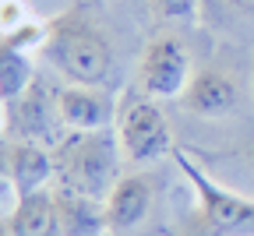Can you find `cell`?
I'll list each match as a JSON object with an SVG mask.
<instances>
[{
	"mask_svg": "<svg viewBox=\"0 0 254 236\" xmlns=\"http://www.w3.org/2000/svg\"><path fill=\"white\" fill-rule=\"evenodd\" d=\"M39 57L67 85H103L113 74V43L88 0H78L67 11L46 21V43Z\"/></svg>",
	"mask_w": 254,
	"mask_h": 236,
	"instance_id": "6da1fadb",
	"label": "cell"
},
{
	"mask_svg": "<svg viewBox=\"0 0 254 236\" xmlns=\"http://www.w3.org/2000/svg\"><path fill=\"white\" fill-rule=\"evenodd\" d=\"M170 159L177 162V170L194 190V208L184 219L180 236H254V197L251 194H240L226 183H219L184 148H173Z\"/></svg>",
	"mask_w": 254,
	"mask_h": 236,
	"instance_id": "7a4b0ae2",
	"label": "cell"
},
{
	"mask_svg": "<svg viewBox=\"0 0 254 236\" xmlns=\"http://www.w3.org/2000/svg\"><path fill=\"white\" fill-rule=\"evenodd\" d=\"M120 141L110 130H64L53 145V187L106 201L120 173Z\"/></svg>",
	"mask_w": 254,
	"mask_h": 236,
	"instance_id": "3957f363",
	"label": "cell"
},
{
	"mask_svg": "<svg viewBox=\"0 0 254 236\" xmlns=\"http://www.w3.org/2000/svg\"><path fill=\"white\" fill-rule=\"evenodd\" d=\"M113 134L120 141V155L131 166H148L155 159L173 155V127L159 106V99L127 88L117 99V120H113Z\"/></svg>",
	"mask_w": 254,
	"mask_h": 236,
	"instance_id": "277c9868",
	"label": "cell"
},
{
	"mask_svg": "<svg viewBox=\"0 0 254 236\" xmlns=\"http://www.w3.org/2000/svg\"><path fill=\"white\" fill-rule=\"evenodd\" d=\"M57 95H60V88L46 74H36V81L4 110V138L7 141H36V145L53 148L64 138V130H67L60 120Z\"/></svg>",
	"mask_w": 254,
	"mask_h": 236,
	"instance_id": "5b68a950",
	"label": "cell"
},
{
	"mask_svg": "<svg viewBox=\"0 0 254 236\" xmlns=\"http://www.w3.org/2000/svg\"><path fill=\"white\" fill-rule=\"evenodd\" d=\"M190 53L180 43V36L173 32H155V36L145 43L138 67H134V88L159 99V103H170V99H180L187 81H190Z\"/></svg>",
	"mask_w": 254,
	"mask_h": 236,
	"instance_id": "8992f818",
	"label": "cell"
},
{
	"mask_svg": "<svg viewBox=\"0 0 254 236\" xmlns=\"http://www.w3.org/2000/svg\"><path fill=\"white\" fill-rule=\"evenodd\" d=\"M240 99H244V81L233 71L230 63H205L190 74L184 95L177 103L190 113V117H201V120H219V117H230L240 110Z\"/></svg>",
	"mask_w": 254,
	"mask_h": 236,
	"instance_id": "52a82bcc",
	"label": "cell"
},
{
	"mask_svg": "<svg viewBox=\"0 0 254 236\" xmlns=\"http://www.w3.org/2000/svg\"><path fill=\"white\" fill-rule=\"evenodd\" d=\"M57 103L67 130H110L117 120V99L103 85H60Z\"/></svg>",
	"mask_w": 254,
	"mask_h": 236,
	"instance_id": "ba28073f",
	"label": "cell"
},
{
	"mask_svg": "<svg viewBox=\"0 0 254 236\" xmlns=\"http://www.w3.org/2000/svg\"><path fill=\"white\" fill-rule=\"evenodd\" d=\"M155 205V187L145 173H124L110 197H106V222L110 233H134L138 226H145L148 212Z\"/></svg>",
	"mask_w": 254,
	"mask_h": 236,
	"instance_id": "9c48e42d",
	"label": "cell"
},
{
	"mask_svg": "<svg viewBox=\"0 0 254 236\" xmlns=\"http://www.w3.org/2000/svg\"><path fill=\"white\" fill-rule=\"evenodd\" d=\"M7 173H11L18 197L50 190L53 187V148L36 145V141H7Z\"/></svg>",
	"mask_w": 254,
	"mask_h": 236,
	"instance_id": "30bf717a",
	"label": "cell"
},
{
	"mask_svg": "<svg viewBox=\"0 0 254 236\" xmlns=\"http://www.w3.org/2000/svg\"><path fill=\"white\" fill-rule=\"evenodd\" d=\"M53 205H57V226L60 236H106V201H95L74 190L53 187Z\"/></svg>",
	"mask_w": 254,
	"mask_h": 236,
	"instance_id": "8fae6325",
	"label": "cell"
},
{
	"mask_svg": "<svg viewBox=\"0 0 254 236\" xmlns=\"http://www.w3.org/2000/svg\"><path fill=\"white\" fill-rule=\"evenodd\" d=\"M198 25L230 43L254 39V0H201Z\"/></svg>",
	"mask_w": 254,
	"mask_h": 236,
	"instance_id": "7c38bea8",
	"label": "cell"
},
{
	"mask_svg": "<svg viewBox=\"0 0 254 236\" xmlns=\"http://www.w3.org/2000/svg\"><path fill=\"white\" fill-rule=\"evenodd\" d=\"M11 236H60L57 226V205H53V187L14 197V208L4 219Z\"/></svg>",
	"mask_w": 254,
	"mask_h": 236,
	"instance_id": "4fadbf2b",
	"label": "cell"
},
{
	"mask_svg": "<svg viewBox=\"0 0 254 236\" xmlns=\"http://www.w3.org/2000/svg\"><path fill=\"white\" fill-rule=\"evenodd\" d=\"M36 74L39 71L32 67V53L0 39V103H4V110L36 81Z\"/></svg>",
	"mask_w": 254,
	"mask_h": 236,
	"instance_id": "5bb4252c",
	"label": "cell"
},
{
	"mask_svg": "<svg viewBox=\"0 0 254 236\" xmlns=\"http://www.w3.org/2000/svg\"><path fill=\"white\" fill-rule=\"evenodd\" d=\"M155 21H198L201 0H148Z\"/></svg>",
	"mask_w": 254,
	"mask_h": 236,
	"instance_id": "9a60e30c",
	"label": "cell"
},
{
	"mask_svg": "<svg viewBox=\"0 0 254 236\" xmlns=\"http://www.w3.org/2000/svg\"><path fill=\"white\" fill-rule=\"evenodd\" d=\"M39 14L28 7V0H0V36H11L21 25L36 21Z\"/></svg>",
	"mask_w": 254,
	"mask_h": 236,
	"instance_id": "2e32d148",
	"label": "cell"
},
{
	"mask_svg": "<svg viewBox=\"0 0 254 236\" xmlns=\"http://www.w3.org/2000/svg\"><path fill=\"white\" fill-rule=\"evenodd\" d=\"M4 197H18V194H14V183H11V173H7V141L0 138V201Z\"/></svg>",
	"mask_w": 254,
	"mask_h": 236,
	"instance_id": "e0dca14e",
	"label": "cell"
},
{
	"mask_svg": "<svg viewBox=\"0 0 254 236\" xmlns=\"http://www.w3.org/2000/svg\"><path fill=\"white\" fill-rule=\"evenodd\" d=\"M240 159H244V162H247V166H251V170H254V138H251V141H244V145H240Z\"/></svg>",
	"mask_w": 254,
	"mask_h": 236,
	"instance_id": "ac0fdd59",
	"label": "cell"
},
{
	"mask_svg": "<svg viewBox=\"0 0 254 236\" xmlns=\"http://www.w3.org/2000/svg\"><path fill=\"white\" fill-rule=\"evenodd\" d=\"M0 138H4V103H0Z\"/></svg>",
	"mask_w": 254,
	"mask_h": 236,
	"instance_id": "d6986e66",
	"label": "cell"
},
{
	"mask_svg": "<svg viewBox=\"0 0 254 236\" xmlns=\"http://www.w3.org/2000/svg\"><path fill=\"white\" fill-rule=\"evenodd\" d=\"M0 236H11V233H7V226H4V222H0Z\"/></svg>",
	"mask_w": 254,
	"mask_h": 236,
	"instance_id": "ffe728a7",
	"label": "cell"
},
{
	"mask_svg": "<svg viewBox=\"0 0 254 236\" xmlns=\"http://www.w3.org/2000/svg\"><path fill=\"white\" fill-rule=\"evenodd\" d=\"M251 81H254V71H251Z\"/></svg>",
	"mask_w": 254,
	"mask_h": 236,
	"instance_id": "44dd1931",
	"label": "cell"
}]
</instances>
